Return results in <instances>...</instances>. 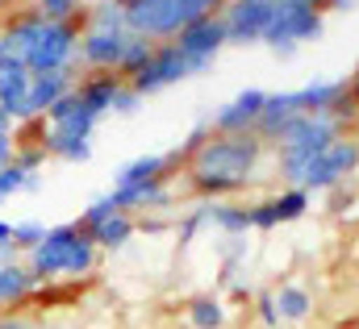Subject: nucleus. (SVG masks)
Here are the masks:
<instances>
[{
    "mask_svg": "<svg viewBox=\"0 0 359 329\" xmlns=\"http://www.w3.org/2000/svg\"><path fill=\"white\" fill-rule=\"evenodd\" d=\"M80 21H46L38 13H21L4 21L0 42L13 59L29 67V76H55L80 63Z\"/></svg>",
    "mask_w": 359,
    "mask_h": 329,
    "instance_id": "obj_1",
    "label": "nucleus"
},
{
    "mask_svg": "<svg viewBox=\"0 0 359 329\" xmlns=\"http://www.w3.org/2000/svg\"><path fill=\"white\" fill-rule=\"evenodd\" d=\"M264 163V142L255 134H213L188 155V183L196 196H226L255 179Z\"/></svg>",
    "mask_w": 359,
    "mask_h": 329,
    "instance_id": "obj_2",
    "label": "nucleus"
},
{
    "mask_svg": "<svg viewBox=\"0 0 359 329\" xmlns=\"http://www.w3.org/2000/svg\"><path fill=\"white\" fill-rule=\"evenodd\" d=\"M100 262V250L92 246V238L80 230V221L72 225H50L42 246L25 254V267L46 284V279H76L88 275L92 267Z\"/></svg>",
    "mask_w": 359,
    "mask_h": 329,
    "instance_id": "obj_3",
    "label": "nucleus"
},
{
    "mask_svg": "<svg viewBox=\"0 0 359 329\" xmlns=\"http://www.w3.org/2000/svg\"><path fill=\"white\" fill-rule=\"evenodd\" d=\"M222 0H121L126 29L147 42H176L180 29L209 17Z\"/></svg>",
    "mask_w": 359,
    "mask_h": 329,
    "instance_id": "obj_4",
    "label": "nucleus"
},
{
    "mask_svg": "<svg viewBox=\"0 0 359 329\" xmlns=\"http://www.w3.org/2000/svg\"><path fill=\"white\" fill-rule=\"evenodd\" d=\"M343 138V125L334 117H297L292 130L284 134V142L276 146L280 155V175L288 179V188H301L305 171L313 167V159L322 150H330L334 142Z\"/></svg>",
    "mask_w": 359,
    "mask_h": 329,
    "instance_id": "obj_5",
    "label": "nucleus"
},
{
    "mask_svg": "<svg viewBox=\"0 0 359 329\" xmlns=\"http://www.w3.org/2000/svg\"><path fill=\"white\" fill-rule=\"evenodd\" d=\"M322 34V8L318 4H276L264 46L276 55H292L301 42H313Z\"/></svg>",
    "mask_w": 359,
    "mask_h": 329,
    "instance_id": "obj_6",
    "label": "nucleus"
},
{
    "mask_svg": "<svg viewBox=\"0 0 359 329\" xmlns=\"http://www.w3.org/2000/svg\"><path fill=\"white\" fill-rule=\"evenodd\" d=\"M196 71H205V67L192 63L188 55H180L176 42H159L155 55H151V63L130 80V88H134L138 96H147V92H163V88H172V83L188 80V76H196Z\"/></svg>",
    "mask_w": 359,
    "mask_h": 329,
    "instance_id": "obj_7",
    "label": "nucleus"
},
{
    "mask_svg": "<svg viewBox=\"0 0 359 329\" xmlns=\"http://www.w3.org/2000/svg\"><path fill=\"white\" fill-rule=\"evenodd\" d=\"M359 171V142L355 138H339L330 150H322L313 167L305 171V179H301V192H326V188H334V183H343L347 175H355Z\"/></svg>",
    "mask_w": 359,
    "mask_h": 329,
    "instance_id": "obj_8",
    "label": "nucleus"
},
{
    "mask_svg": "<svg viewBox=\"0 0 359 329\" xmlns=\"http://www.w3.org/2000/svg\"><path fill=\"white\" fill-rule=\"evenodd\" d=\"M271 13H276L271 0H226L222 21H226L230 46H255V42H264V34H268V25H271Z\"/></svg>",
    "mask_w": 359,
    "mask_h": 329,
    "instance_id": "obj_9",
    "label": "nucleus"
},
{
    "mask_svg": "<svg viewBox=\"0 0 359 329\" xmlns=\"http://www.w3.org/2000/svg\"><path fill=\"white\" fill-rule=\"evenodd\" d=\"M176 46H180V55H188L192 63L209 67V63L217 59V50H222V46H230V34H226L222 13H209V17L192 21L188 29H180V34H176Z\"/></svg>",
    "mask_w": 359,
    "mask_h": 329,
    "instance_id": "obj_10",
    "label": "nucleus"
},
{
    "mask_svg": "<svg viewBox=\"0 0 359 329\" xmlns=\"http://www.w3.org/2000/svg\"><path fill=\"white\" fill-rule=\"evenodd\" d=\"M29 67L21 63V59H4L0 63V113L8 117V121H34V108H29Z\"/></svg>",
    "mask_w": 359,
    "mask_h": 329,
    "instance_id": "obj_11",
    "label": "nucleus"
},
{
    "mask_svg": "<svg viewBox=\"0 0 359 329\" xmlns=\"http://www.w3.org/2000/svg\"><path fill=\"white\" fill-rule=\"evenodd\" d=\"M130 46V29H84L80 34V63L88 71H117Z\"/></svg>",
    "mask_w": 359,
    "mask_h": 329,
    "instance_id": "obj_12",
    "label": "nucleus"
},
{
    "mask_svg": "<svg viewBox=\"0 0 359 329\" xmlns=\"http://www.w3.org/2000/svg\"><path fill=\"white\" fill-rule=\"evenodd\" d=\"M305 209H309V192L284 188L280 196H268V200L251 204L247 209V221H251V230H276V225H288V221L305 217Z\"/></svg>",
    "mask_w": 359,
    "mask_h": 329,
    "instance_id": "obj_13",
    "label": "nucleus"
},
{
    "mask_svg": "<svg viewBox=\"0 0 359 329\" xmlns=\"http://www.w3.org/2000/svg\"><path fill=\"white\" fill-rule=\"evenodd\" d=\"M264 104H268V92H264V88H247V92H238L226 108H217V117H213V134H255Z\"/></svg>",
    "mask_w": 359,
    "mask_h": 329,
    "instance_id": "obj_14",
    "label": "nucleus"
},
{
    "mask_svg": "<svg viewBox=\"0 0 359 329\" xmlns=\"http://www.w3.org/2000/svg\"><path fill=\"white\" fill-rule=\"evenodd\" d=\"M126 88H130V83L121 80L117 71H88L84 80L76 83V96L84 100V108L100 121L104 113H113V108H117V96H121Z\"/></svg>",
    "mask_w": 359,
    "mask_h": 329,
    "instance_id": "obj_15",
    "label": "nucleus"
},
{
    "mask_svg": "<svg viewBox=\"0 0 359 329\" xmlns=\"http://www.w3.org/2000/svg\"><path fill=\"white\" fill-rule=\"evenodd\" d=\"M297 117H301V113H297L292 92H268V104H264V113H259L255 138H259L264 146H280V142H284V134L292 130V121H297Z\"/></svg>",
    "mask_w": 359,
    "mask_h": 329,
    "instance_id": "obj_16",
    "label": "nucleus"
},
{
    "mask_svg": "<svg viewBox=\"0 0 359 329\" xmlns=\"http://www.w3.org/2000/svg\"><path fill=\"white\" fill-rule=\"evenodd\" d=\"M46 130H55V134H67V138H88L92 142V130H96V117H92L88 108H84V100L76 96V92H67L46 117Z\"/></svg>",
    "mask_w": 359,
    "mask_h": 329,
    "instance_id": "obj_17",
    "label": "nucleus"
},
{
    "mask_svg": "<svg viewBox=\"0 0 359 329\" xmlns=\"http://www.w3.org/2000/svg\"><path fill=\"white\" fill-rule=\"evenodd\" d=\"M347 88H351V80H313V83H305V88L292 92L297 113H301V117H330L334 104L347 96Z\"/></svg>",
    "mask_w": 359,
    "mask_h": 329,
    "instance_id": "obj_18",
    "label": "nucleus"
},
{
    "mask_svg": "<svg viewBox=\"0 0 359 329\" xmlns=\"http://www.w3.org/2000/svg\"><path fill=\"white\" fill-rule=\"evenodd\" d=\"M80 230L92 238V246L96 250H121L134 234H138V221H134L130 213H109V217H100V221L80 225Z\"/></svg>",
    "mask_w": 359,
    "mask_h": 329,
    "instance_id": "obj_19",
    "label": "nucleus"
},
{
    "mask_svg": "<svg viewBox=\"0 0 359 329\" xmlns=\"http://www.w3.org/2000/svg\"><path fill=\"white\" fill-rule=\"evenodd\" d=\"M67 92H76V76L72 71H55V76H34L29 83V108H34V117H46Z\"/></svg>",
    "mask_w": 359,
    "mask_h": 329,
    "instance_id": "obj_20",
    "label": "nucleus"
},
{
    "mask_svg": "<svg viewBox=\"0 0 359 329\" xmlns=\"http://www.w3.org/2000/svg\"><path fill=\"white\" fill-rule=\"evenodd\" d=\"M38 288H42V279H38L25 262H0V309L29 300Z\"/></svg>",
    "mask_w": 359,
    "mask_h": 329,
    "instance_id": "obj_21",
    "label": "nucleus"
},
{
    "mask_svg": "<svg viewBox=\"0 0 359 329\" xmlns=\"http://www.w3.org/2000/svg\"><path fill=\"white\" fill-rule=\"evenodd\" d=\"M168 167H172L168 155H142V159H134V163H126L121 171H117V188L155 183V179H163V175H168Z\"/></svg>",
    "mask_w": 359,
    "mask_h": 329,
    "instance_id": "obj_22",
    "label": "nucleus"
},
{
    "mask_svg": "<svg viewBox=\"0 0 359 329\" xmlns=\"http://www.w3.org/2000/svg\"><path fill=\"white\" fill-rule=\"evenodd\" d=\"M42 150L55 155V159H63V163H88L92 159L88 138H67V134H55V130L42 134Z\"/></svg>",
    "mask_w": 359,
    "mask_h": 329,
    "instance_id": "obj_23",
    "label": "nucleus"
},
{
    "mask_svg": "<svg viewBox=\"0 0 359 329\" xmlns=\"http://www.w3.org/2000/svg\"><path fill=\"white\" fill-rule=\"evenodd\" d=\"M188 321L196 329H217L226 321V309H222V300L217 296H209V292H201V296H192L188 300Z\"/></svg>",
    "mask_w": 359,
    "mask_h": 329,
    "instance_id": "obj_24",
    "label": "nucleus"
},
{
    "mask_svg": "<svg viewBox=\"0 0 359 329\" xmlns=\"http://www.w3.org/2000/svg\"><path fill=\"white\" fill-rule=\"evenodd\" d=\"M276 309H280V321H305V317H309V309H313V300H309V292H305V288L288 284V288H280V292H276Z\"/></svg>",
    "mask_w": 359,
    "mask_h": 329,
    "instance_id": "obj_25",
    "label": "nucleus"
},
{
    "mask_svg": "<svg viewBox=\"0 0 359 329\" xmlns=\"http://www.w3.org/2000/svg\"><path fill=\"white\" fill-rule=\"evenodd\" d=\"M155 46H159V42H147V38H134V34H130V46H126V55H121V63H117V76L130 83L142 67H147V63H151Z\"/></svg>",
    "mask_w": 359,
    "mask_h": 329,
    "instance_id": "obj_26",
    "label": "nucleus"
},
{
    "mask_svg": "<svg viewBox=\"0 0 359 329\" xmlns=\"http://www.w3.org/2000/svg\"><path fill=\"white\" fill-rule=\"evenodd\" d=\"M209 221H213L222 234H247V230H251L243 204H209Z\"/></svg>",
    "mask_w": 359,
    "mask_h": 329,
    "instance_id": "obj_27",
    "label": "nucleus"
},
{
    "mask_svg": "<svg viewBox=\"0 0 359 329\" xmlns=\"http://www.w3.org/2000/svg\"><path fill=\"white\" fill-rule=\"evenodd\" d=\"M34 13H38V17H46V21H80L84 0H38V4H34Z\"/></svg>",
    "mask_w": 359,
    "mask_h": 329,
    "instance_id": "obj_28",
    "label": "nucleus"
},
{
    "mask_svg": "<svg viewBox=\"0 0 359 329\" xmlns=\"http://www.w3.org/2000/svg\"><path fill=\"white\" fill-rule=\"evenodd\" d=\"M42 238H46V225H42V221H17V225H13V246L21 250V254L38 250Z\"/></svg>",
    "mask_w": 359,
    "mask_h": 329,
    "instance_id": "obj_29",
    "label": "nucleus"
},
{
    "mask_svg": "<svg viewBox=\"0 0 359 329\" xmlns=\"http://www.w3.org/2000/svg\"><path fill=\"white\" fill-rule=\"evenodd\" d=\"M34 183H38V175L21 171L17 163L0 167V200H4V196H13V192H25V188H34Z\"/></svg>",
    "mask_w": 359,
    "mask_h": 329,
    "instance_id": "obj_30",
    "label": "nucleus"
},
{
    "mask_svg": "<svg viewBox=\"0 0 359 329\" xmlns=\"http://www.w3.org/2000/svg\"><path fill=\"white\" fill-rule=\"evenodd\" d=\"M255 309H259V321L268 329H276L280 326V309H276V292H259L255 296Z\"/></svg>",
    "mask_w": 359,
    "mask_h": 329,
    "instance_id": "obj_31",
    "label": "nucleus"
},
{
    "mask_svg": "<svg viewBox=\"0 0 359 329\" xmlns=\"http://www.w3.org/2000/svg\"><path fill=\"white\" fill-rule=\"evenodd\" d=\"M205 221H209V204H201L192 217H184V221H180V242H192V238L201 234V225H205Z\"/></svg>",
    "mask_w": 359,
    "mask_h": 329,
    "instance_id": "obj_32",
    "label": "nucleus"
},
{
    "mask_svg": "<svg viewBox=\"0 0 359 329\" xmlns=\"http://www.w3.org/2000/svg\"><path fill=\"white\" fill-rule=\"evenodd\" d=\"M138 100H142V96H138L134 88H126V92L117 96V108H113V113H134V108H138Z\"/></svg>",
    "mask_w": 359,
    "mask_h": 329,
    "instance_id": "obj_33",
    "label": "nucleus"
},
{
    "mask_svg": "<svg viewBox=\"0 0 359 329\" xmlns=\"http://www.w3.org/2000/svg\"><path fill=\"white\" fill-rule=\"evenodd\" d=\"M13 159H17V146H13V134H8V138H0V167H8Z\"/></svg>",
    "mask_w": 359,
    "mask_h": 329,
    "instance_id": "obj_34",
    "label": "nucleus"
},
{
    "mask_svg": "<svg viewBox=\"0 0 359 329\" xmlns=\"http://www.w3.org/2000/svg\"><path fill=\"white\" fill-rule=\"evenodd\" d=\"M168 230V221H159V217H147V221H138V234H163Z\"/></svg>",
    "mask_w": 359,
    "mask_h": 329,
    "instance_id": "obj_35",
    "label": "nucleus"
},
{
    "mask_svg": "<svg viewBox=\"0 0 359 329\" xmlns=\"http://www.w3.org/2000/svg\"><path fill=\"white\" fill-rule=\"evenodd\" d=\"M0 329H34V321H25V317H0Z\"/></svg>",
    "mask_w": 359,
    "mask_h": 329,
    "instance_id": "obj_36",
    "label": "nucleus"
},
{
    "mask_svg": "<svg viewBox=\"0 0 359 329\" xmlns=\"http://www.w3.org/2000/svg\"><path fill=\"white\" fill-rule=\"evenodd\" d=\"M13 246V221H0V250Z\"/></svg>",
    "mask_w": 359,
    "mask_h": 329,
    "instance_id": "obj_37",
    "label": "nucleus"
},
{
    "mask_svg": "<svg viewBox=\"0 0 359 329\" xmlns=\"http://www.w3.org/2000/svg\"><path fill=\"white\" fill-rule=\"evenodd\" d=\"M326 8H334V13H347V8H355L359 0H322Z\"/></svg>",
    "mask_w": 359,
    "mask_h": 329,
    "instance_id": "obj_38",
    "label": "nucleus"
},
{
    "mask_svg": "<svg viewBox=\"0 0 359 329\" xmlns=\"http://www.w3.org/2000/svg\"><path fill=\"white\" fill-rule=\"evenodd\" d=\"M271 4H318V0H271Z\"/></svg>",
    "mask_w": 359,
    "mask_h": 329,
    "instance_id": "obj_39",
    "label": "nucleus"
},
{
    "mask_svg": "<svg viewBox=\"0 0 359 329\" xmlns=\"http://www.w3.org/2000/svg\"><path fill=\"white\" fill-rule=\"evenodd\" d=\"M4 59H8V50H4V42H0V63H4Z\"/></svg>",
    "mask_w": 359,
    "mask_h": 329,
    "instance_id": "obj_40",
    "label": "nucleus"
},
{
    "mask_svg": "<svg viewBox=\"0 0 359 329\" xmlns=\"http://www.w3.org/2000/svg\"><path fill=\"white\" fill-rule=\"evenodd\" d=\"M25 4H29V8H34V4H38V0H25Z\"/></svg>",
    "mask_w": 359,
    "mask_h": 329,
    "instance_id": "obj_41",
    "label": "nucleus"
},
{
    "mask_svg": "<svg viewBox=\"0 0 359 329\" xmlns=\"http://www.w3.org/2000/svg\"><path fill=\"white\" fill-rule=\"evenodd\" d=\"M104 4H121V0H104Z\"/></svg>",
    "mask_w": 359,
    "mask_h": 329,
    "instance_id": "obj_42",
    "label": "nucleus"
},
{
    "mask_svg": "<svg viewBox=\"0 0 359 329\" xmlns=\"http://www.w3.org/2000/svg\"><path fill=\"white\" fill-rule=\"evenodd\" d=\"M4 4H8V0H0V8H4Z\"/></svg>",
    "mask_w": 359,
    "mask_h": 329,
    "instance_id": "obj_43",
    "label": "nucleus"
}]
</instances>
